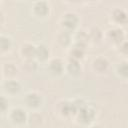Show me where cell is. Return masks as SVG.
Instances as JSON below:
<instances>
[{"label": "cell", "instance_id": "obj_1", "mask_svg": "<svg viewBox=\"0 0 128 128\" xmlns=\"http://www.w3.org/2000/svg\"><path fill=\"white\" fill-rule=\"evenodd\" d=\"M77 23H78V17L76 14L74 13H71V12H68L66 13L63 18H62V26L66 29V31H70V30H73L76 26H77Z\"/></svg>", "mask_w": 128, "mask_h": 128}, {"label": "cell", "instance_id": "obj_2", "mask_svg": "<svg viewBox=\"0 0 128 128\" xmlns=\"http://www.w3.org/2000/svg\"><path fill=\"white\" fill-rule=\"evenodd\" d=\"M77 113H78L79 120L83 123H90L91 121H93L95 117V111L88 106H85L84 108L80 109Z\"/></svg>", "mask_w": 128, "mask_h": 128}, {"label": "cell", "instance_id": "obj_3", "mask_svg": "<svg viewBox=\"0 0 128 128\" xmlns=\"http://www.w3.org/2000/svg\"><path fill=\"white\" fill-rule=\"evenodd\" d=\"M10 118L15 123L21 124V123H24L27 120V115H26V112L22 108H15L11 111Z\"/></svg>", "mask_w": 128, "mask_h": 128}, {"label": "cell", "instance_id": "obj_4", "mask_svg": "<svg viewBox=\"0 0 128 128\" xmlns=\"http://www.w3.org/2000/svg\"><path fill=\"white\" fill-rule=\"evenodd\" d=\"M25 103L27 104V106H29L31 108L38 107L41 103V97L39 94H37L35 92H30V93L26 94V96H25Z\"/></svg>", "mask_w": 128, "mask_h": 128}, {"label": "cell", "instance_id": "obj_5", "mask_svg": "<svg viewBox=\"0 0 128 128\" xmlns=\"http://www.w3.org/2000/svg\"><path fill=\"white\" fill-rule=\"evenodd\" d=\"M84 49H85V44L76 42V44L70 50L71 59H74V60H77V61L79 59H81L83 57V55H84Z\"/></svg>", "mask_w": 128, "mask_h": 128}, {"label": "cell", "instance_id": "obj_6", "mask_svg": "<svg viewBox=\"0 0 128 128\" xmlns=\"http://www.w3.org/2000/svg\"><path fill=\"white\" fill-rule=\"evenodd\" d=\"M108 37L109 39L114 43H122L124 39V33L120 28H113L108 31Z\"/></svg>", "mask_w": 128, "mask_h": 128}, {"label": "cell", "instance_id": "obj_7", "mask_svg": "<svg viewBox=\"0 0 128 128\" xmlns=\"http://www.w3.org/2000/svg\"><path fill=\"white\" fill-rule=\"evenodd\" d=\"M21 54L23 55V57L26 58V60H30L33 57H35L36 47L30 43H26L21 47Z\"/></svg>", "mask_w": 128, "mask_h": 128}, {"label": "cell", "instance_id": "obj_8", "mask_svg": "<svg viewBox=\"0 0 128 128\" xmlns=\"http://www.w3.org/2000/svg\"><path fill=\"white\" fill-rule=\"evenodd\" d=\"M109 66V62L104 57H98L93 61V68L98 72H104Z\"/></svg>", "mask_w": 128, "mask_h": 128}, {"label": "cell", "instance_id": "obj_9", "mask_svg": "<svg viewBox=\"0 0 128 128\" xmlns=\"http://www.w3.org/2000/svg\"><path fill=\"white\" fill-rule=\"evenodd\" d=\"M49 69L54 74H60L64 69V64L60 59H53L49 63Z\"/></svg>", "mask_w": 128, "mask_h": 128}, {"label": "cell", "instance_id": "obj_10", "mask_svg": "<svg viewBox=\"0 0 128 128\" xmlns=\"http://www.w3.org/2000/svg\"><path fill=\"white\" fill-rule=\"evenodd\" d=\"M66 69H67L68 73L71 75H77L81 72V66H80L79 62L77 60H74V59L69 60V62L67 63Z\"/></svg>", "mask_w": 128, "mask_h": 128}, {"label": "cell", "instance_id": "obj_11", "mask_svg": "<svg viewBox=\"0 0 128 128\" xmlns=\"http://www.w3.org/2000/svg\"><path fill=\"white\" fill-rule=\"evenodd\" d=\"M112 17L117 23L124 24V23H126L128 21V15L122 9H115L113 11V13H112Z\"/></svg>", "mask_w": 128, "mask_h": 128}, {"label": "cell", "instance_id": "obj_12", "mask_svg": "<svg viewBox=\"0 0 128 128\" xmlns=\"http://www.w3.org/2000/svg\"><path fill=\"white\" fill-rule=\"evenodd\" d=\"M49 11V6L46 2L44 1H40V2H36L34 5V12L38 15V16H45Z\"/></svg>", "mask_w": 128, "mask_h": 128}, {"label": "cell", "instance_id": "obj_13", "mask_svg": "<svg viewBox=\"0 0 128 128\" xmlns=\"http://www.w3.org/2000/svg\"><path fill=\"white\" fill-rule=\"evenodd\" d=\"M49 56V49L47 46L41 44L39 46L36 47V54H35V57L38 59V60H41V61H44L48 58Z\"/></svg>", "mask_w": 128, "mask_h": 128}, {"label": "cell", "instance_id": "obj_14", "mask_svg": "<svg viewBox=\"0 0 128 128\" xmlns=\"http://www.w3.org/2000/svg\"><path fill=\"white\" fill-rule=\"evenodd\" d=\"M4 88L6 91H8L9 93L11 94H14V93H17L20 89H21V86H20V83L18 81H15V80H9V81H6L4 83Z\"/></svg>", "mask_w": 128, "mask_h": 128}, {"label": "cell", "instance_id": "obj_15", "mask_svg": "<svg viewBox=\"0 0 128 128\" xmlns=\"http://www.w3.org/2000/svg\"><path fill=\"white\" fill-rule=\"evenodd\" d=\"M61 112L63 115H71L73 113H77L74 102H64L61 107Z\"/></svg>", "mask_w": 128, "mask_h": 128}, {"label": "cell", "instance_id": "obj_16", "mask_svg": "<svg viewBox=\"0 0 128 128\" xmlns=\"http://www.w3.org/2000/svg\"><path fill=\"white\" fill-rule=\"evenodd\" d=\"M117 73L122 78H128V62H121L117 66Z\"/></svg>", "mask_w": 128, "mask_h": 128}, {"label": "cell", "instance_id": "obj_17", "mask_svg": "<svg viewBox=\"0 0 128 128\" xmlns=\"http://www.w3.org/2000/svg\"><path fill=\"white\" fill-rule=\"evenodd\" d=\"M88 34H89L90 39H92V40H94V41H98V40H100L101 37H102V31H101L98 27H93V28H91V30H90V32H89Z\"/></svg>", "mask_w": 128, "mask_h": 128}, {"label": "cell", "instance_id": "obj_18", "mask_svg": "<svg viewBox=\"0 0 128 128\" xmlns=\"http://www.w3.org/2000/svg\"><path fill=\"white\" fill-rule=\"evenodd\" d=\"M89 34L83 30L81 31H78L77 34H76V42H79V43H83V44H86V41L89 39Z\"/></svg>", "mask_w": 128, "mask_h": 128}, {"label": "cell", "instance_id": "obj_19", "mask_svg": "<svg viewBox=\"0 0 128 128\" xmlns=\"http://www.w3.org/2000/svg\"><path fill=\"white\" fill-rule=\"evenodd\" d=\"M71 37L68 31H63L59 36H58V41L62 44V45H67L70 43Z\"/></svg>", "mask_w": 128, "mask_h": 128}, {"label": "cell", "instance_id": "obj_20", "mask_svg": "<svg viewBox=\"0 0 128 128\" xmlns=\"http://www.w3.org/2000/svg\"><path fill=\"white\" fill-rule=\"evenodd\" d=\"M10 46H11V39L9 37L2 35L1 36V48H2V50L9 49Z\"/></svg>", "mask_w": 128, "mask_h": 128}, {"label": "cell", "instance_id": "obj_21", "mask_svg": "<svg viewBox=\"0 0 128 128\" xmlns=\"http://www.w3.org/2000/svg\"><path fill=\"white\" fill-rule=\"evenodd\" d=\"M4 70L7 71V73L10 74V75H13V74H15V73L17 72L16 67H15L12 63H8V64H6V65L4 66Z\"/></svg>", "mask_w": 128, "mask_h": 128}, {"label": "cell", "instance_id": "obj_22", "mask_svg": "<svg viewBox=\"0 0 128 128\" xmlns=\"http://www.w3.org/2000/svg\"><path fill=\"white\" fill-rule=\"evenodd\" d=\"M119 48H120L121 53H123L125 55H128V41H123L122 43H120Z\"/></svg>", "mask_w": 128, "mask_h": 128}, {"label": "cell", "instance_id": "obj_23", "mask_svg": "<svg viewBox=\"0 0 128 128\" xmlns=\"http://www.w3.org/2000/svg\"><path fill=\"white\" fill-rule=\"evenodd\" d=\"M8 103V101H6V99L4 97L1 98V108L2 110H5V107H6V104Z\"/></svg>", "mask_w": 128, "mask_h": 128}, {"label": "cell", "instance_id": "obj_24", "mask_svg": "<svg viewBox=\"0 0 128 128\" xmlns=\"http://www.w3.org/2000/svg\"><path fill=\"white\" fill-rule=\"evenodd\" d=\"M91 128H102V127H100V126H93V127H91Z\"/></svg>", "mask_w": 128, "mask_h": 128}]
</instances>
